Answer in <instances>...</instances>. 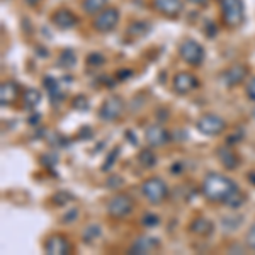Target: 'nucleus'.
I'll list each match as a JSON object with an SVG mask.
<instances>
[{"mask_svg": "<svg viewBox=\"0 0 255 255\" xmlns=\"http://www.w3.org/2000/svg\"><path fill=\"white\" fill-rule=\"evenodd\" d=\"M201 191L206 199L213 203H226L235 192L238 191V186L233 179L223 174H208L201 184Z\"/></svg>", "mask_w": 255, "mask_h": 255, "instance_id": "obj_1", "label": "nucleus"}, {"mask_svg": "<svg viewBox=\"0 0 255 255\" xmlns=\"http://www.w3.org/2000/svg\"><path fill=\"white\" fill-rule=\"evenodd\" d=\"M141 194L150 204H162L168 196V186L160 177H148L141 184Z\"/></svg>", "mask_w": 255, "mask_h": 255, "instance_id": "obj_2", "label": "nucleus"}, {"mask_svg": "<svg viewBox=\"0 0 255 255\" xmlns=\"http://www.w3.org/2000/svg\"><path fill=\"white\" fill-rule=\"evenodd\" d=\"M106 209L114 220H125L134 211V199L129 194H116L109 199Z\"/></svg>", "mask_w": 255, "mask_h": 255, "instance_id": "obj_3", "label": "nucleus"}, {"mask_svg": "<svg viewBox=\"0 0 255 255\" xmlns=\"http://www.w3.org/2000/svg\"><path fill=\"white\" fill-rule=\"evenodd\" d=\"M196 128L201 134H204V136H220V134L226 129V123H225V119L221 116H218V114L206 113V114H203V116L197 118Z\"/></svg>", "mask_w": 255, "mask_h": 255, "instance_id": "obj_4", "label": "nucleus"}, {"mask_svg": "<svg viewBox=\"0 0 255 255\" xmlns=\"http://www.w3.org/2000/svg\"><path fill=\"white\" fill-rule=\"evenodd\" d=\"M179 55L191 67H199L206 58V51H204L203 44L194 39H184L179 46Z\"/></svg>", "mask_w": 255, "mask_h": 255, "instance_id": "obj_5", "label": "nucleus"}, {"mask_svg": "<svg viewBox=\"0 0 255 255\" xmlns=\"http://www.w3.org/2000/svg\"><path fill=\"white\" fill-rule=\"evenodd\" d=\"M221 15L228 27L240 26L245 15L242 0H221Z\"/></svg>", "mask_w": 255, "mask_h": 255, "instance_id": "obj_6", "label": "nucleus"}, {"mask_svg": "<svg viewBox=\"0 0 255 255\" xmlns=\"http://www.w3.org/2000/svg\"><path fill=\"white\" fill-rule=\"evenodd\" d=\"M125 108H126V104H125V101H123V97L109 96L104 102H102L101 109H99V118L106 123H113L123 116Z\"/></svg>", "mask_w": 255, "mask_h": 255, "instance_id": "obj_7", "label": "nucleus"}, {"mask_svg": "<svg viewBox=\"0 0 255 255\" xmlns=\"http://www.w3.org/2000/svg\"><path fill=\"white\" fill-rule=\"evenodd\" d=\"M119 22V10L116 7H106L104 10H101L96 14V17L92 20V27L97 32H111Z\"/></svg>", "mask_w": 255, "mask_h": 255, "instance_id": "obj_8", "label": "nucleus"}, {"mask_svg": "<svg viewBox=\"0 0 255 255\" xmlns=\"http://www.w3.org/2000/svg\"><path fill=\"white\" fill-rule=\"evenodd\" d=\"M199 87V80L194 73L191 72H179L174 75L172 79V89L175 90L180 96H186V94H191L192 90H196Z\"/></svg>", "mask_w": 255, "mask_h": 255, "instance_id": "obj_9", "label": "nucleus"}, {"mask_svg": "<svg viewBox=\"0 0 255 255\" xmlns=\"http://www.w3.org/2000/svg\"><path fill=\"white\" fill-rule=\"evenodd\" d=\"M145 139H146L148 146H151V148H163V146L168 145V141H170V133H168V131L162 125L155 123V125L146 126Z\"/></svg>", "mask_w": 255, "mask_h": 255, "instance_id": "obj_10", "label": "nucleus"}, {"mask_svg": "<svg viewBox=\"0 0 255 255\" xmlns=\"http://www.w3.org/2000/svg\"><path fill=\"white\" fill-rule=\"evenodd\" d=\"M247 77H249V67L244 63H233L221 73V82L226 87H235L242 84Z\"/></svg>", "mask_w": 255, "mask_h": 255, "instance_id": "obj_11", "label": "nucleus"}, {"mask_svg": "<svg viewBox=\"0 0 255 255\" xmlns=\"http://www.w3.org/2000/svg\"><path fill=\"white\" fill-rule=\"evenodd\" d=\"M44 252L49 255H67V254H70V242L67 240L65 235L55 233V235L46 238Z\"/></svg>", "mask_w": 255, "mask_h": 255, "instance_id": "obj_12", "label": "nucleus"}, {"mask_svg": "<svg viewBox=\"0 0 255 255\" xmlns=\"http://www.w3.org/2000/svg\"><path fill=\"white\" fill-rule=\"evenodd\" d=\"M51 22L55 24L58 29L61 31H67V29H72V27L77 26L79 22V17L73 14L70 9H58L56 12H53L51 15Z\"/></svg>", "mask_w": 255, "mask_h": 255, "instance_id": "obj_13", "label": "nucleus"}, {"mask_svg": "<svg viewBox=\"0 0 255 255\" xmlns=\"http://www.w3.org/2000/svg\"><path fill=\"white\" fill-rule=\"evenodd\" d=\"M153 7L165 17L175 19L182 12V0H153Z\"/></svg>", "mask_w": 255, "mask_h": 255, "instance_id": "obj_14", "label": "nucleus"}, {"mask_svg": "<svg viewBox=\"0 0 255 255\" xmlns=\"http://www.w3.org/2000/svg\"><path fill=\"white\" fill-rule=\"evenodd\" d=\"M216 155H218L220 163L226 168V170H235V168L240 165V157H238V153L232 146H228V145L220 146L216 151Z\"/></svg>", "mask_w": 255, "mask_h": 255, "instance_id": "obj_15", "label": "nucleus"}, {"mask_svg": "<svg viewBox=\"0 0 255 255\" xmlns=\"http://www.w3.org/2000/svg\"><path fill=\"white\" fill-rule=\"evenodd\" d=\"M160 245L158 238H153V237H139L136 240L133 242L129 249V254H151L153 250H157Z\"/></svg>", "mask_w": 255, "mask_h": 255, "instance_id": "obj_16", "label": "nucleus"}, {"mask_svg": "<svg viewBox=\"0 0 255 255\" xmlns=\"http://www.w3.org/2000/svg\"><path fill=\"white\" fill-rule=\"evenodd\" d=\"M20 96V90L14 82H3L2 87H0V102L2 106H10Z\"/></svg>", "mask_w": 255, "mask_h": 255, "instance_id": "obj_17", "label": "nucleus"}, {"mask_svg": "<svg viewBox=\"0 0 255 255\" xmlns=\"http://www.w3.org/2000/svg\"><path fill=\"white\" fill-rule=\"evenodd\" d=\"M189 230L197 237H209L213 232H215V225H213V221H209L208 218L199 216L189 225Z\"/></svg>", "mask_w": 255, "mask_h": 255, "instance_id": "obj_18", "label": "nucleus"}, {"mask_svg": "<svg viewBox=\"0 0 255 255\" xmlns=\"http://www.w3.org/2000/svg\"><path fill=\"white\" fill-rule=\"evenodd\" d=\"M151 26L146 22V20H134V22H131L129 26H128V36H133V38H143V36H146L148 32H150Z\"/></svg>", "mask_w": 255, "mask_h": 255, "instance_id": "obj_19", "label": "nucleus"}, {"mask_svg": "<svg viewBox=\"0 0 255 255\" xmlns=\"http://www.w3.org/2000/svg\"><path fill=\"white\" fill-rule=\"evenodd\" d=\"M157 155L153 153V148H145L138 153V163L141 165L143 168H151L157 165Z\"/></svg>", "mask_w": 255, "mask_h": 255, "instance_id": "obj_20", "label": "nucleus"}, {"mask_svg": "<svg viewBox=\"0 0 255 255\" xmlns=\"http://www.w3.org/2000/svg\"><path fill=\"white\" fill-rule=\"evenodd\" d=\"M106 5H108V0H82V9L85 14L90 15H96L101 10H104Z\"/></svg>", "mask_w": 255, "mask_h": 255, "instance_id": "obj_21", "label": "nucleus"}, {"mask_svg": "<svg viewBox=\"0 0 255 255\" xmlns=\"http://www.w3.org/2000/svg\"><path fill=\"white\" fill-rule=\"evenodd\" d=\"M44 87L48 89V92H49V97L53 99V101H58V99H63V94H61V90H60V82L55 79V77H46L44 79Z\"/></svg>", "mask_w": 255, "mask_h": 255, "instance_id": "obj_22", "label": "nucleus"}, {"mask_svg": "<svg viewBox=\"0 0 255 255\" xmlns=\"http://www.w3.org/2000/svg\"><path fill=\"white\" fill-rule=\"evenodd\" d=\"M22 102H24V106L29 109L36 108L41 102V92L36 89H26L22 92Z\"/></svg>", "mask_w": 255, "mask_h": 255, "instance_id": "obj_23", "label": "nucleus"}, {"mask_svg": "<svg viewBox=\"0 0 255 255\" xmlns=\"http://www.w3.org/2000/svg\"><path fill=\"white\" fill-rule=\"evenodd\" d=\"M58 65L63 68H73L77 65V55L73 49H63L61 55L58 56Z\"/></svg>", "mask_w": 255, "mask_h": 255, "instance_id": "obj_24", "label": "nucleus"}, {"mask_svg": "<svg viewBox=\"0 0 255 255\" xmlns=\"http://www.w3.org/2000/svg\"><path fill=\"white\" fill-rule=\"evenodd\" d=\"M160 223V218L155 215V213H145V215L141 216V225L145 226V228H157Z\"/></svg>", "mask_w": 255, "mask_h": 255, "instance_id": "obj_25", "label": "nucleus"}, {"mask_svg": "<svg viewBox=\"0 0 255 255\" xmlns=\"http://www.w3.org/2000/svg\"><path fill=\"white\" fill-rule=\"evenodd\" d=\"M106 58L101 55V53H90L87 56V65L89 67H102L104 65Z\"/></svg>", "mask_w": 255, "mask_h": 255, "instance_id": "obj_26", "label": "nucleus"}, {"mask_svg": "<svg viewBox=\"0 0 255 255\" xmlns=\"http://www.w3.org/2000/svg\"><path fill=\"white\" fill-rule=\"evenodd\" d=\"M245 244L249 249H252L255 250V221H254V225L249 228V232H247V235H245Z\"/></svg>", "mask_w": 255, "mask_h": 255, "instance_id": "obj_27", "label": "nucleus"}, {"mask_svg": "<svg viewBox=\"0 0 255 255\" xmlns=\"http://www.w3.org/2000/svg\"><path fill=\"white\" fill-rule=\"evenodd\" d=\"M73 108H75L77 111H85V109L89 108V101H87V97H84V96L75 97V99H73Z\"/></svg>", "mask_w": 255, "mask_h": 255, "instance_id": "obj_28", "label": "nucleus"}, {"mask_svg": "<svg viewBox=\"0 0 255 255\" xmlns=\"http://www.w3.org/2000/svg\"><path fill=\"white\" fill-rule=\"evenodd\" d=\"M247 97L255 102V77L249 82V85H247Z\"/></svg>", "mask_w": 255, "mask_h": 255, "instance_id": "obj_29", "label": "nucleus"}, {"mask_svg": "<svg viewBox=\"0 0 255 255\" xmlns=\"http://www.w3.org/2000/svg\"><path fill=\"white\" fill-rule=\"evenodd\" d=\"M187 2L194 3V5H206V3L209 2V0H187Z\"/></svg>", "mask_w": 255, "mask_h": 255, "instance_id": "obj_30", "label": "nucleus"}, {"mask_svg": "<svg viewBox=\"0 0 255 255\" xmlns=\"http://www.w3.org/2000/svg\"><path fill=\"white\" fill-rule=\"evenodd\" d=\"M26 2L29 3V5H32V7H34V5H38V3L41 2V0H26Z\"/></svg>", "mask_w": 255, "mask_h": 255, "instance_id": "obj_31", "label": "nucleus"}, {"mask_svg": "<svg viewBox=\"0 0 255 255\" xmlns=\"http://www.w3.org/2000/svg\"><path fill=\"white\" fill-rule=\"evenodd\" d=\"M249 180L255 186V172H252V174H249Z\"/></svg>", "mask_w": 255, "mask_h": 255, "instance_id": "obj_32", "label": "nucleus"}, {"mask_svg": "<svg viewBox=\"0 0 255 255\" xmlns=\"http://www.w3.org/2000/svg\"><path fill=\"white\" fill-rule=\"evenodd\" d=\"M252 118H254V119H255V108H254V109H252Z\"/></svg>", "mask_w": 255, "mask_h": 255, "instance_id": "obj_33", "label": "nucleus"}]
</instances>
